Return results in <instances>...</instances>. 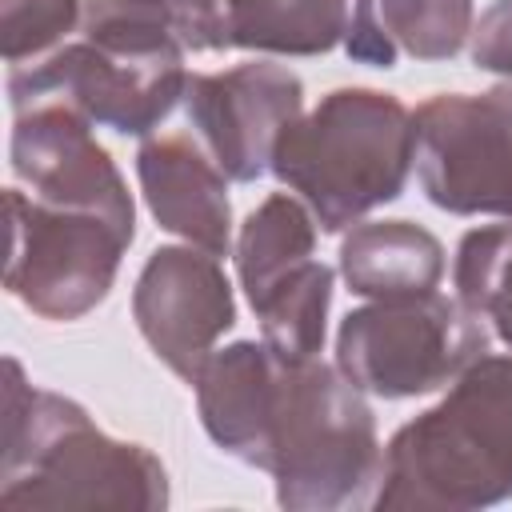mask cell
I'll return each mask as SVG.
<instances>
[{
	"label": "cell",
	"mask_w": 512,
	"mask_h": 512,
	"mask_svg": "<svg viewBox=\"0 0 512 512\" xmlns=\"http://www.w3.org/2000/svg\"><path fill=\"white\" fill-rule=\"evenodd\" d=\"M184 52L168 0H80L68 44L8 68V104L20 112L60 100L100 128L148 136L184 100Z\"/></svg>",
	"instance_id": "1"
},
{
	"label": "cell",
	"mask_w": 512,
	"mask_h": 512,
	"mask_svg": "<svg viewBox=\"0 0 512 512\" xmlns=\"http://www.w3.org/2000/svg\"><path fill=\"white\" fill-rule=\"evenodd\" d=\"M4 384V464L0 504L16 512L56 508H168V472L156 452L116 440L92 416L60 396L32 388L20 360L8 356Z\"/></svg>",
	"instance_id": "2"
},
{
	"label": "cell",
	"mask_w": 512,
	"mask_h": 512,
	"mask_svg": "<svg viewBox=\"0 0 512 512\" xmlns=\"http://www.w3.org/2000/svg\"><path fill=\"white\" fill-rule=\"evenodd\" d=\"M512 500V356L472 360L448 396L400 424L372 508L476 512Z\"/></svg>",
	"instance_id": "3"
},
{
	"label": "cell",
	"mask_w": 512,
	"mask_h": 512,
	"mask_svg": "<svg viewBox=\"0 0 512 512\" xmlns=\"http://www.w3.org/2000/svg\"><path fill=\"white\" fill-rule=\"evenodd\" d=\"M412 164L416 120L376 88H332L280 132L272 152V176L312 208L320 232H344L400 200Z\"/></svg>",
	"instance_id": "4"
},
{
	"label": "cell",
	"mask_w": 512,
	"mask_h": 512,
	"mask_svg": "<svg viewBox=\"0 0 512 512\" xmlns=\"http://www.w3.org/2000/svg\"><path fill=\"white\" fill-rule=\"evenodd\" d=\"M380 464L384 448L364 388L340 364L284 356L264 460L276 480V504L288 512L372 504L368 492L380 484Z\"/></svg>",
	"instance_id": "5"
},
{
	"label": "cell",
	"mask_w": 512,
	"mask_h": 512,
	"mask_svg": "<svg viewBox=\"0 0 512 512\" xmlns=\"http://www.w3.org/2000/svg\"><path fill=\"white\" fill-rule=\"evenodd\" d=\"M484 352L488 320L436 288L360 304L336 332L340 372L380 400L436 392Z\"/></svg>",
	"instance_id": "6"
},
{
	"label": "cell",
	"mask_w": 512,
	"mask_h": 512,
	"mask_svg": "<svg viewBox=\"0 0 512 512\" xmlns=\"http://www.w3.org/2000/svg\"><path fill=\"white\" fill-rule=\"evenodd\" d=\"M8 264L4 288L44 320H80L116 284L120 256L132 236L112 220L80 208H60L20 188L4 192Z\"/></svg>",
	"instance_id": "7"
},
{
	"label": "cell",
	"mask_w": 512,
	"mask_h": 512,
	"mask_svg": "<svg viewBox=\"0 0 512 512\" xmlns=\"http://www.w3.org/2000/svg\"><path fill=\"white\" fill-rule=\"evenodd\" d=\"M412 120L424 196L452 216L512 220V80L488 92H440Z\"/></svg>",
	"instance_id": "8"
},
{
	"label": "cell",
	"mask_w": 512,
	"mask_h": 512,
	"mask_svg": "<svg viewBox=\"0 0 512 512\" xmlns=\"http://www.w3.org/2000/svg\"><path fill=\"white\" fill-rule=\"evenodd\" d=\"M184 112L196 140L236 184L272 172L280 132L304 112V80L272 60H248L228 72H192Z\"/></svg>",
	"instance_id": "9"
},
{
	"label": "cell",
	"mask_w": 512,
	"mask_h": 512,
	"mask_svg": "<svg viewBox=\"0 0 512 512\" xmlns=\"http://www.w3.org/2000/svg\"><path fill=\"white\" fill-rule=\"evenodd\" d=\"M132 320L156 360L196 384L200 368L216 352V340L236 324V296L220 256L192 244L156 248L136 276Z\"/></svg>",
	"instance_id": "10"
},
{
	"label": "cell",
	"mask_w": 512,
	"mask_h": 512,
	"mask_svg": "<svg viewBox=\"0 0 512 512\" xmlns=\"http://www.w3.org/2000/svg\"><path fill=\"white\" fill-rule=\"evenodd\" d=\"M12 172L32 188L36 200L80 208L112 220L128 236H136V204L132 192L108 156V148L92 136V120L60 100H44L20 108L12 120Z\"/></svg>",
	"instance_id": "11"
},
{
	"label": "cell",
	"mask_w": 512,
	"mask_h": 512,
	"mask_svg": "<svg viewBox=\"0 0 512 512\" xmlns=\"http://www.w3.org/2000/svg\"><path fill=\"white\" fill-rule=\"evenodd\" d=\"M168 8L192 52L324 56L348 36V0H168Z\"/></svg>",
	"instance_id": "12"
},
{
	"label": "cell",
	"mask_w": 512,
	"mask_h": 512,
	"mask_svg": "<svg viewBox=\"0 0 512 512\" xmlns=\"http://www.w3.org/2000/svg\"><path fill=\"white\" fill-rule=\"evenodd\" d=\"M136 176L156 224L192 248L212 256L232 252V204L228 176L188 132L144 136L136 152Z\"/></svg>",
	"instance_id": "13"
},
{
	"label": "cell",
	"mask_w": 512,
	"mask_h": 512,
	"mask_svg": "<svg viewBox=\"0 0 512 512\" xmlns=\"http://www.w3.org/2000/svg\"><path fill=\"white\" fill-rule=\"evenodd\" d=\"M284 356L268 340H236L208 356L196 376L200 424L220 452L260 468L268 460V424Z\"/></svg>",
	"instance_id": "14"
},
{
	"label": "cell",
	"mask_w": 512,
	"mask_h": 512,
	"mask_svg": "<svg viewBox=\"0 0 512 512\" xmlns=\"http://www.w3.org/2000/svg\"><path fill=\"white\" fill-rule=\"evenodd\" d=\"M340 276L368 300L432 292L444 276V244L412 220H360L340 240Z\"/></svg>",
	"instance_id": "15"
},
{
	"label": "cell",
	"mask_w": 512,
	"mask_h": 512,
	"mask_svg": "<svg viewBox=\"0 0 512 512\" xmlns=\"http://www.w3.org/2000/svg\"><path fill=\"white\" fill-rule=\"evenodd\" d=\"M320 224L312 208L288 192H272L260 208L248 212L236 236V276L244 296H260L268 284H276L296 264L312 260Z\"/></svg>",
	"instance_id": "16"
},
{
	"label": "cell",
	"mask_w": 512,
	"mask_h": 512,
	"mask_svg": "<svg viewBox=\"0 0 512 512\" xmlns=\"http://www.w3.org/2000/svg\"><path fill=\"white\" fill-rule=\"evenodd\" d=\"M332 284L336 272L320 260H304L292 272H284L276 284H268L260 296H252V312L260 320L264 340L288 356V360H312L324 352L328 332V308H332Z\"/></svg>",
	"instance_id": "17"
},
{
	"label": "cell",
	"mask_w": 512,
	"mask_h": 512,
	"mask_svg": "<svg viewBox=\"0 0 512 512\" xmlns=\"http://www.w3.org/2000/svg\"><path fill=\"white\" fill-rule=\"evenodd\" d=\"M456 300L472 308L512 348V220L460 236L452 264Z\"/></svg>",
	"instance_id": "18"
},
{
	"label": "cell",
	"mask_w": 512,
	"mask_h": 512,
	"mask_svg": "<svg viewBox=\"0 0 512 512\" xmlns=\"http://www.w3.org/2000/svg\"><path fill=\"white\" fill-rule=\"evenodd\" d=\"M380 28L416 60H452L472 36V0H380Z\"/></svg>",
	"instance_id": "19"
},
{
	"label": "cell",
	"mask_w": 512,
	"mask_h": 512,
	"mask_svg": "<svg viewBox=\"0 0 512 512\" xmlns=\"http://www.w3.org/2000/svg\"><path fill=\"white\" fill-rule=\"evenodd\" d=\"M80 32V0H0V44L8 68L52 56Z\"/></svg>",
	"instance_id": "20"
},
{
	"label": "cell",
	"mask_w": 512,
	"mask_h": 512,
	"mask_svg": "<svg viewBox=\"0 0 512 512\" xmlns=\"http://www.w3.org/2000/svg\"><path fill=\"white\" fill-rule=\"evenodd\" d=\"M472 64L512 80V0H496L480 24H472Z\"/></svg>",
	"instance_id": "21"
},
{
	"label": "cell",
	"mask_w": 512,
	"mask_h": 512,
	"mask_svg": "<svg viewBox=\"0 0 512 512\" xmlns=\"http://www.w3.org/2000/svg\"><path fill=\"white\" fill-rule=\"evenodd\" d=\"M380 0H356L352 16H348V36H344V52L356 64H372V68H392L396 64V44L388 40V32L376 20Z\"/></svg>",
	"instance_id": "22"
}]
</instances>
